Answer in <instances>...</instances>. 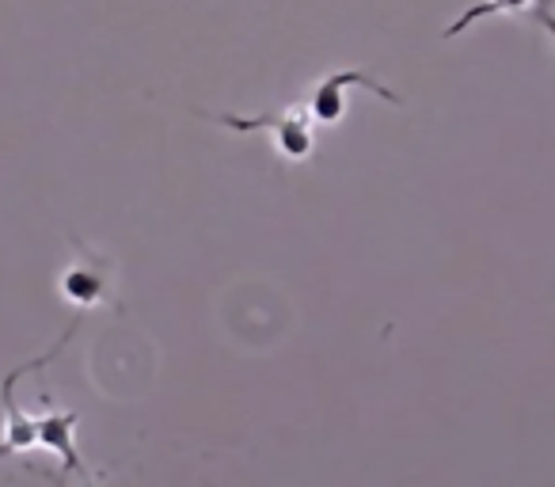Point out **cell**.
<instances>
[{
	"label": "cell",
	"mask_w": 555,
	"mask_h": 487,
	"mask_svg": "<svg viewBox=\"0 0 555 487\" xmlns=\"http://www.w3.org/2000/svg\"><path fill=\"white\" fill-rule=\"evenodd\" d=\"M487 16H532V0H479V4H472L456 24H449L446 39L468 31L472 24H479V20H487Z\"/></svg>",
	"instance_id": "277c9868"
},
{
	"label": "cell",
	"mask_w": 555,
	"mask_h": 487,
	"mask_svg": "<svg viewBox=\"0 0 555 487\" xmlns=\"http://www.w3.org/2000/svg\"><path fill=\"white\" fill-rule=\"evenodd\" d=\"M532 24H540L555 42V0H532Z\"/></svg>",
	"instance_id": "5b68a950"
},
{
	"label": "cell",
	"mask_w": 555,
	"mask_h": 487,
	"mask_svg": "<svg viewBox=\"0 0 555 487\" xmlns=\"http://www.w3.org/2000/svg\"><path fill=\"white\" fill-rule=\"evenodd\" d=\"M350 88H365V92H377L380 100L400 103V95L392 92L388 85H380L377 77H370L365 69H335L312 88V95L305 100V111L317 126H339L347 118V95Z\"/></svg>",
	"instance_id": "7a4b0ae2"
},
{
	"label": "cell",
	"mask_w": 555,
	"mask_h": 487,
	"mask_svg": "<svg viewBox=\"0 0 555 487\" xmlns=\"http://www.w3.org/2000/svg\"><path fill=\"white\" fill-rule=\"evenodd\" d=\"M214 118L217 126L224 130H236V133H255V130H267L274 138V149L286 161H309L317 153V123L309 118L305 103H294V107H282V111H267V115H206Z\"/></svg>",
	"instance_id": "6da1fadb"
},
{
	"label": "cell",
	"mask_w": 555,
	"mask_h": 487,
	"mask_svg": "<svg viewBox=\"0 0 555 487\" xmlns=\"http://www.w3.org/2000/svg\"><path fill=\"white\" fill-rule=\"evenodd\" d=\"M62 297L80 309H95V305L111 302V264L95 256L92 248L77 244V264L62 271Z\"/></svg>",
	"instance_id": "3957f363"
}]
</instances>
